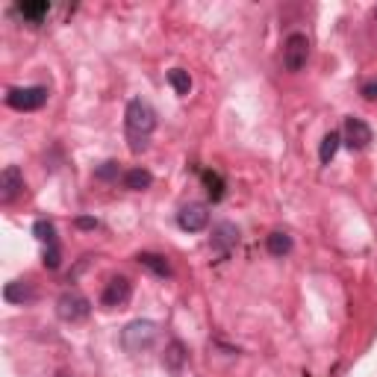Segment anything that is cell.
Wrapping results in <instances>:
<instances>
[{"label": "cell", "mask_w": 377, "mask_h": 377, "mask_svg": "<svg viewBox=\"0 0 377 377\" xmlns=\"http://www.w3.org/2000/svg\"><path fill=\"white\" fill-rule=\"evenodd\" d=\"M156 339H159V325L151 318H136L121 330V345H124L127 354H142L147 348H154Z\"/></svg>", "instance_id": "2"}, {"label": "cell", "mask_w": 377, "mask_h": 377, "mask_svg": "<svg viewBox=\"0 0 377 377\" xmlns=\"http://www.w3.org/2000/svg\"><path fill=\"white\" fill-rule=\"evenodd\" d=\"M33 236L42 242V245H59V236H57V224L47 221V219H38L33 224Z\"/></svg>", "instance_id": "19"}, {"label": "cell", "mask_w": 377, "mask_h": 377, "mask_svg": "<svg viewBox=\"0 0 377 377\" xmlns=\"http://www.w3.org/2000/svg\"><path fill=\"white\" fill-rule=\"evenodd\" d=\"M50 91L45 86H15L6 91V106L15 112H36L47 103Z\"/></svg>", "instance_id": "3"}, {"label": "cell", "mask_w": 377, "mask_h": 377, "mask_svg": "<svg viewBox=\"0 0 377 377\" xmlns=\"http://www.w3.org/2000/svg\"><path fill=\"white\" fill-rule=\"evenodd\" d=\"M339 145H342V133L339 130H330L327 136L321 139V147H318L321 165H330L333 163V156H336V151H339Z\"/></svg>", "instance_id": "18"}, {"label": "cell", "mask_w": 377, "mask_h": 377, "mask_svg": "<svg viewBox=\"0 0 377 377\" xmlns=\"http://www.w3.org/2000/svg\"><path fill=\"white\" fill-rule=\"evenodd\" d=\"M121 183H124V188H130V192H145V188H151L154 174L147 168H127L121 174Z\"/></svg>", "instance_id": "13"}, {"label": "cell", "mask_w": 377, "mask_h": 377, "mask_svg": "<svg viewBox=\"0 0 377 377\" xmlns=\"http://www.w3.org/2000/svg\"><path fill=\"white\" fill-rule=\"evenodd\" d=\"M200 180H204V188H207V198L212 200V204H219V200H224V192H227V183L219 171H204L200 174Z\"/></svg>", "instance_id": "15"}, {"label": "cell", "mask_w": 377, "mask_h": 377, "mask_svg": "<svg viewBox=\"0 0 377 377\" xmlns=\"http://www.w3.org/2000/svg\"><path fill=\"white\" fill-rule=\"evenodd\" d=\"M177 224H180V230H186V233H200V230H207V224H209V209H207V204H186V207L177 212Z\"/></svg>", "instance_id": "8"}, {"label": "cell", "mask_w": 377, "mask_h": 377, "mask_svg": "<svg viewBox=\"0 0 377 377\" xmlns=\"http://www.w3.org/2000/svg\"><path fill=\"white\" fill-rule=\"evenodd\" d=\"M42 263H45V268H50V272H57V268L62 265V248L59 245H45Z\"/></svg>", "instance_id": "21"}, {"label": "cell", "mask_w": 377, "mask_h": 377, "mask_svg": "<svg viewBox=\"0 0 377 377\" xmlns=\"http://www.w3.org/2000/svg\"><path fill=\"white\" fill-rule=\"evenodd\" d=\"M24 192V174L18 165H6L0 174V204H12Z\"/></svg>", "instance_id": "9"}, {"label": "cell", "mask_w": 377, "mask_h": 377, "mask_svg": "<svg viewBox=\"0 0 377 377\" xmlns=\"http://www.w3.org/2000/svg\"><path fill=\"white\" fill-rule=\"evenodd\" d=\"M236 242H239V227L230 224V221H219L212 227V239H209V245L221 253V257H227L233 248H236Z\"/></svg>", "instance_id": "10"}, {"label": "cell", "mask_w": 377, "mask_h": 377, "mask_svg": "<svg viewBox=\"0 0 377 377\" xmlns=\"http://www.w3.org/2000/svg\"><path fill=\"white\" fill-rule=\"evenodd\" d=\"M163 362H165V369H168V371L180 374V371H183V366H186V348H183V342L171 339V342H168V348H165Z\"/></svg>", "instance_id": "17"}, {"label": "cell", "mask_w": 377, "mask_h": 377, "mask_svg": "<svg viewBox=\"0 0 377 377\" xmlns=\"http://www.w3.org/2000/svg\"><path fill=\"white\" fill-rule=\"evenodd\" d=\"M118 174H121V168H118V163H103V165H98L94 168V177L98 180H106V183H112V180H118Z\"/></svg>", "instance_id": "22"}, {"label": "cell", "mask_w": 377, "mask_h": 377, "mask_svg": "<svg viewBox=\"0 0 377 377\" xmlns=\"http://www.w3.org/2000/svg\"><path fill=\"white\" fill-rule=\"evenodd\" d=\"M3 298H6V304H27L36 298V289L27 280H12V283H6Z\"/></svg>", "instance_id": "14"}, {"label": "cell", "mask_w": 377, "mask_h": 377, "mask_svg": "<svg viewBox=\"0 0 377 377\" xmlns=\"http://www.w3.org/2000/svg\"><path fill=\"white\" fill-rule=\"evenodd\" d=\"M133 298V283L127 277H112L110 283H106V289L101 292V304L106 309H121L127 306Z\"/></svg>", "instance_id": "7"}, {"label": "cell", "mask_w": 377, "mask_h": 377, "mask_svg": "<svg viewBox=\"0 0 377 377\" xmlns=\"http://www.w3.org/2000/svg\"><path fill=\"white\" fill-rule=\"evenodd\" d=\"M168 83L180 98H186V94L192 91V77H188V71H183V68H171L168 71Z\"/></svg>", "instance_id": "20"}, {"label": "cell", "mask_w": 377, "mask_h": 377, "mask_svg": "<svg viewBox=\"0 0 377 377\" xmlns=\"http://www.w3.org/2000/svg\"><path fill=\"white\" fill-rule=\"evenodd\" d=\"M342 142L351 147V151H366V147L371 145V127L362 118L348 115L345 127H342Z\"/></svg>", "instance_id": "6"}, {"label": "cell", "mask_w": 377, "mask_h": 377, "mask_svg": "<svg viewBox=\"0 0 377 377\" xmlns=\"http://www.w3.org/2000/svg\"><path fill=\"white\" fill-rule=\"evenodd\" d=\"M124 124H127V139H130V151L142 154L147 151L154 130H156V110L142 98H133L124 110Z\"/></svg>", "instance_id": "1"}, {"label": "cell", "mask_w": 377, "mask_h": 377, "mask_svg": "<svg viewBox=\"0 0 377 377\" xmlns=\"http://www.w3.org/2000/svg\"><path fill=\"white\" fill-rule=\"evenodd\" d=\"M50 3H47V0H27V3H18L15 6V12H18V15L27 21V24H30V27H38V24H42L47 15H50Z\"/></svg>", "instance_id": "11"}, {"label": "cell", "mask_w": 377, "mask_h": 377, "mask_svg": "<svg viewBox=\"0 0 377 377\" xmlns=\"http://www.w3.org/2000/svg\"><path fill=\"white\" fill-rule=\"evenodd\" d=\"M89 313H91V301L80 289H65L57 298V316L62 321H68V325L89 318Z\"/></svg>", "instance_id": "4"}, {"label": "cell", "mask_w": 377, "mask_h": 377, "mask_svg": "<svg viewBox=\"0 0 377 377\" xmlns=\"http://www.w3.org/2000/svg\"><path fill=\"white\" fill-rule=\"evenodd\" d=\"M57 377H68V374H57Z\"/></svg>", "instance_id": "25"}, {"label": "cell", "mask_w": 377, "mask_h": 377, "mask_svg": "<svg viewBox=\"0 0 377 377\" xmlns=\"http://www.w3.org/2000/svg\"><path fill=\"white\" fill-rule=\"evenodd\" d=\"M374 15H377V12H374Z\"/></svg>", "instance_id": "26"}, {"label": "cell", "mask_w": 377, "mask_h": 377, "mask_svg": "<svg viewBox=\"0 0 377 377\" xmlns=\"http://www.w3.org/2000/svg\"><path fill=\"white\" fill-rule=\"evenodd\" d=\"M74 227H80V230H94V227H98V219H89V215H77Z\"/></svg>", "instance_id": "24"}, {"label": "cell", "mask_w": 377, "mask_h": 377, "mask_svg": "<svg viewBox=\"0 0 377 377\" xmlns=\"http://www.w3.org/2000/svg\"><path fill=\"white\" fill-rule=\"evenodd\" d=\"M309 62V38L304 33H289L283 42V68L289 74H298Z\"/></svg>", "instance_id": "5"}, {"label": "cell", "mask_w": 377, "mask_h": 377, "mask_svg": "<svg viewBox=\"0 0 377 377\" xmlns=\"http://www.w3.org/2000/svg\"><path fill=\"white\" fill-rule=\"evenodd\" d=\"M292 236L286 233V230H274V233H268V239H265V248H268V253L272 257H286V253H292Z\"/></svg>", "instance_id": "16"}, {"label": "cell", "mask_w": 377, "mask_h": 377, "mask_svg": "<svg viewBox=\"0 0 377 377\" xmlns=\"http://www.w3.org/2000/svg\"><path fill=\"white\" fill-rule=\"evenodd\" d=\"M360 94L366 101H377V77H371V80H366V83L360 86Z\"/></svg>", "instance_id": "23"}, {"label": "cell", "mask_w": 377, "mask_h": 377, "mask_svg": "<svg viewBox=\"0 0 377 377\" xmlns=\"http://www.w3.org/2000/svg\"><path fill=\"white\" fill-rule=\"evenodd\" d=\"M136 263L142 265V268H147L151 274H156V277H171L174 272H171V263L163 257V253H151V251H142L139 257H136Z\"/></svg>", "instance_id": "12"}]
</instances>
